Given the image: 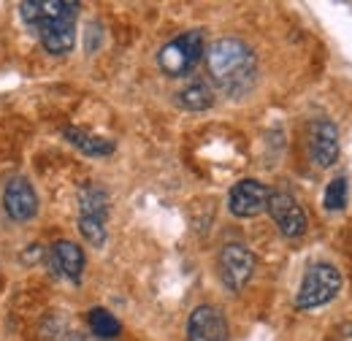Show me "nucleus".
Returning <instances> with one entry per match:
<instances>
[{
    "label": "nucleus",
    "mask_w": 352,
    "mask_h": 341,
    "mask_svg": "<svg viewBox=\"0 0 352 341\" xmlns=\"http://www.w3.org/2000/svg\"><path fill=\"white\" fill-rule=\"evenodd\" d=\"M331 341H352V322H342L339 328H333Z\"/></svg>",
    "instance_id": "obj_18"
},
{
    "label": "nucleus",
    "mask_w": 352,
    "mask_h": 341,
    "mask_svg": "<svg viewBox=\"0 0 352 341\" xmlns=\"http://www.w3.org/2000/svg\"><path fill=\"white\" fill-rule=\"evenodd\" d=\"M19 14L30 30L38 33L49 54H68L76 43V14L79 3L71 0H25Z\"/></svg>",
    "instance_id": "obj_1"
},
{
    "label": "nucleus",
    "mask_w": 352,
    "mask_h": 341,
    "mask_svg": "<svg viewBox=\"0 0 352 341\" xmlns=\"http://www.w3.org/2000/svg\"><path fill=\"white\" fill-rule=\"evenodd\" d=\"M79 230H82V236L87 239L92 247H103V241H106V219L82 217L79 214Z\"/></svg>",
    "instance_id": "obj_17"
},
{
    "label": "nucleus",
    "mask_w": 352,
    "mask_h": 341,
    "mask_svg": "<svg viewBox=\"0 0 352 341\" xmlns=\"http://www.w3.org/2000/svg\"><path fill=\"white\" fill-rule=\"evenodd\" d=\"M268 187L258 179H241L239 184H233L230 190V198H228V209L233 217H241V219H250V217H258L261 212H265L268 206Z\"/></svg>",
    "instance_id": "obj_8"
},
{
    "label": "nucleus",
    "mask_w": 352,
    "mask_h": 341,
    "mask_svg": "<svg viewBox=\"0 0 352 341\" xmlns=\"http://www.w3.org/2000/svg\"><path fill=\"white\" fill-rule=\"evenodd\" d=\"M347 195H350V182L347 176H336L328 182L325 187V195H322V204L328 212H342L347 206Z\"/></svg>",
    "instance_id": "obj_16"
},
{
    "label": "nucleus",
    "mask_w": 352,
    "mask_h": 341,
    "mask_svg": "<svg viewBox=\"0 0 352 341\" xmlns=\"http://www.w3.org/2000/svg\"><path fill=\"white\" fill-rule=\"evenodd\" d=\"M309 155L317 168H331L339 160V130L331 120H314L309 125Z\"/></svg>",
    "instance_id": "obj_9"
},
{
    "label": "nucleus",
    "mask_w": 352,
    "mask_h": 341,
    "mask_svg": "<svg viewBox=\"0 0 352 341\" xmlns=\"http://www.w3.org/2000/svg\"><path fill=\"white\" fill-rule=\"evenodd\" d=\"M65 138H68L79 152H85L89 157H106V155L114 152V141H109V138H103V135H95V133H89V130L65 128Z\"/></svg>",
    "instance_id": "obj_12"
},
{
    "label": "nucleus",
    "mask_w": 352,
    "mask_h": 341,
    "mask_svg": "<svg viewBox=\"0 0 352 341\" xmlns=\"http://www.w3.org/2000/svg\"><path fill=\"white\" fill-rule=\"evenodd\" d=\"M79 214L82 217L106 219L109 217V195L100 187H95V184L82 187V192H79Z\"/></svg>",
    "instance_id": "obj_14"
},
{
    "label": "nucleus",
    "mask_w": 352,
    "mask_h": 341,
    "mask_svg": "<svg viewBox=\"0 0 352 341\" xmlns=\"http://www.w3.org/2000/svg\"><path fill=\"white\" fill-rule=\"evenodd\" d=\"M206 68L212 82L225 95L241 98L258 82V60L255 52L239 38H220L206 49Z\"/></svg>",
    "instance_id": "obj_2"
},
{
    "label": "nucleus",
    "mask_w": 352,
    "mask_h": 341,
    "mask_svg": "<svg viewBox=\"0 0 352 341\" xmlns=\"http://www.w3.org/2000/svg\"><path fill=\"white\" fill-rule=\"evenodd\" d=\"M265 212L271 214V219L276 222L279 233L287 239H298L307 233V212L298 206V201L290 192H268V206Z\"/></svg>",
    "instance_id": "obj_6"
},
{
    "label": "nucleus",
    "mask_w": 352,
    "mask_h": 341,
    "mask_svg": "<svg viewBox=\"0 0 352 341\" xmlns=\"http://www.w3.org/2000/svg\"><path fill=\"white\" fill-rule=\"evenodd\" d=\"M176 103L187 111H206L214 106V92L206 82H190L176 92Z\"/></svg>",
    "instance_id": "obj_13"
},
{
    "label": "nucleus",
    "mask_w": 352,
    "mask_h": 341,
    "mask_svg": "<svg viewBox=\"0 0 352 341\" xmlns=\"http://www.w3.org/2000/svg\"><path fill=\"white\" fill-rule=\"evenodd\" d=\"M3 209L11 219L28 222L38 214V195L28 179H11L3 190Z\"/></svg>",
    "instance_id": "obj_10"
},
{
    "label": "nucleus",
    "mask_w": 352,
    "mask_h": 341,
    "mask_svg": "<svg viewBox=\"0 0 352 341\" xmlns=\"http://www.w3.org/2000/svg\"><path fill=\"white\" fill-rule=\"evenodd\" d=\"M68 341H89V339H85V336H71Z\"/></svg>",
    "instance_id": "obj_19"
},
{
    "label": "nucleus",
    "mask_w": 352,
    "mask_h": 341,
    "mask_svg": "<svg viewBox=\"0 0 352 341\" xmlns=\"http://www.w3.org/2000/svg\"><path fill=\"white\" fill-rule=\"evenodd\" d=\"M342 290V274L331 263H314L304 274V282L296 293V306L298 309H317L325 306L339 296Z\"/></svg>",
    "instance_id": "obj_4"
},
{
    "label": "nucleus",
    "mask_w": 352,
    "mask_h": 341,
    "mask_svg": "<svg viewBox=\"0 0 352 341\" xmlns=\"http://www.w3.org/2000/svg\"><path fill=\"white\" fill-rule=\"evenodd\" d=\"M220 279L222 285L233 293L244 290V285L252 279L255 274V255L244 247V244H225L220 252Z\"/></svg>",
    "instance_id": "obj_5"
},
{
    "label": "nucleus",
    "mask_w": 352,
    "mask_h": 341,
    "mask_svg": "<svg viewBox=\"0 0 352 341\" xmlns=\"http://www.w3.org/2000/svg\"><path fill=\"white\" fill-rule=\"evenodd\" d=\"M230 339V328L228 320L217 306L212 303H201L192 309L190 320H187V341H228Z\"/></svg>",
    "instance_id": "obj_7"
},
{
    "label": "nucleus",
    "mask_w": 352,
    "mask_h": 341,
    "mask_svg": "<svg viewBox=\"0 0 352 341\" xmlns=\"http://www.w3.org/2000/svg\"><path fill=\"white\" fill-rule=\"evenodd\" d=\"M204 57V33L187 30L157 52V65L166 76H187Z\"/></svg>",
    "instance_id": "obj_3"
},
{
    "label": "nucleus",
    "mask_w": 352,
    "mask_h": 341,
    "mask_svg": "<svg viewBox=\"0 0 352 341\" xmlns=\"http://www.w3.org/2000/svg\"><path fill=\"white\" fill-rule=\"evenodd\" d=\"M87 322H89L92 336H95V339H100V341L117 339V336H120V331H122L120 320H117L109 309H92V311L87 314Z\"/></svg>",
    "instance_id": "obj_15"
},
{
    "label": "nucleus",
    "mask_w": 352,
    "mask_h": 341,
    "mask_svg": "<svg viewBox=\"0 0 352 341\" xmlns=\"http://www.w3.org/2000/svg\"><path fill=\"white\" fill-rule=\"evenodd\" d=\"M52 265L71 282H82L85 274V252L74 241H57L52 247Z\"/></svg>",
    "instance_id": "obj_11"
}]
</instances>
